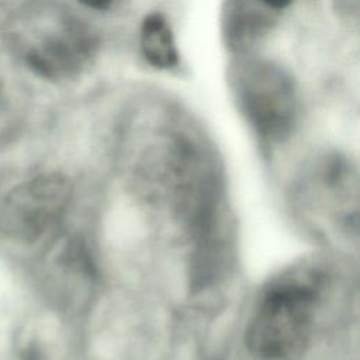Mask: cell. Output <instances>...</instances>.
Wrapping results in <instances>:
<instances>
[{
  "label": "cell",
  "mask_w": 360,
  "mask_h": 360,
  "mask_svg": "<svg viewBox=\"0 0 360 360\" xmlns=\"http://www.w3.org/2000/svg\"><path fill=\"white\" fill-rule=\"evenodd\" d=\"M323 288L316 267H294L273 278L248 322V352L256 360H300L311 343Z\"/></svg>",
  "instance_id": "obj_1"
},
{
  "label": "cell",
  "mask_w": 360,
  "mask_h": 360,
  "mask_svg": "<svg viewBox=\"0 0 360 360\" xmlns=\"http://www.w3.org/2000/svg\"><path fill=\"white\" fill-rule=\"evenodd\" d=\"M236 105L252 129L269 143L284 142L298 118V93L290 73L280 65L240 56L229 72Z\"/></svg>",
  "instance_id": "obj_2"
},
{
  "label": "cell",
  "mask_w": 360,
  "mask_h": 360,
  "mask_svg": "<svg viewBox=\"0 0 360 360\" xmlns=\"http://www.w3.org/2000/svg\"><path fill=\"white\" fill-rule=\"evenodd\" d=\"M69 197L70 186L59 174L31 179L8 194L3 210V224L17 238L35 240L58 224Z\"/></svg>",
  "instance_id": "obj_3"
},
{
  "label": "cell",
  "mask_w": 360,
  "mask_h": 360,
  "mask_svg": "<svg viewBox=\"0 0 360 360\" xmlns=\"http://www.w3.org/2000/svg\"><path fill=\"white\" fill-rule=\"evenodd\" d=\"M98 49L97 34L75 17H63L59 25L28 52V63L45 77H69L86 69Z\"/></svg>",
  "instance_id": "obj_4"
},
{
  "label": "cell",
  "mask_w": 360,
  "mask_h": 360,
  "mask_svg": "<svg viewBox=\"0 0 360 360\" xmlns=\"http://www.w3.org/2000/svg\"><path fill=\"white\" fill-rule=\"evenodd\" d=\"M309 197L315 208L349 229L356 228L357 174L350 162L332 155L319 159L309 174Z\"/></svg>",
  "instance_id": "obj_5"
},
{
  "label": "cell",
  "mask_w": 360,
  "mask_h": 360,
  "mask_svg": "<svg viewBox=\"0 0 360 360\" xmlns=\"http://www.w3.org/2000/svg\"><path fill=\"white\" fill-rule=\"evenodd\" d=\"M290 3L245 1L224 3L221 13V30L224 44L235 55L249 53L270 34L281 11Z\"/></svg>",
  "instance_id": "obj_6"
},
{
  "label": "cell",
  "mask_w": 360,
  "mask_h": 360,
  "mask_svg": "<svg viewBox=\"0 0 360 360\" xmlns=\"http://www.w3.org/2000/svg\"><path fill=\"white\" fill-rule=\"evenodd\" d=\"M139 44L143 58L156 69H172L179 63L174 35L166 17L160 13L148 14L141 24Z\"/></svg>",
  "instance_id": "obj_7"
}]
</instances>
